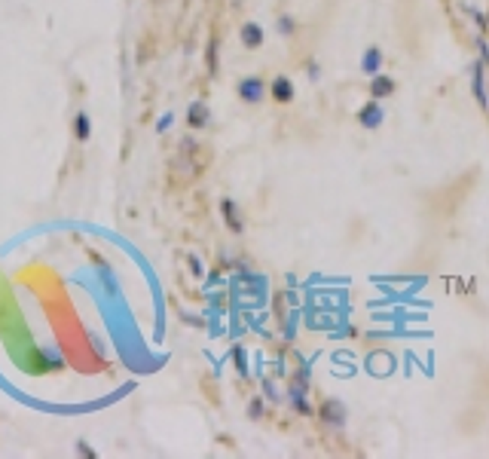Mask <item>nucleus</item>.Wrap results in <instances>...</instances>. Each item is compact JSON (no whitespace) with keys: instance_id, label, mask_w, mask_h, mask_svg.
<instances>
[{"instance_id":"nucleus-1","label":"nucleus","mask_w":489,"mask_h":459,"mask_svg":"<svg viewBox=\"0 0 489 459\" xmlns=\"http://www.w3.org/2000/svg\"><path fill=\"white\" fill-rule=\"evenodd\" d=\"M318 413H321V423L330 425V429H343V425L349 423V410H345V404L340 398H328Z\"/></svg>"},{"instance_id":"nucleus-2","label":"nucleus","mask_w":489,"mask_h":459,"mask_svg":"<svg viewBox=\"0 0 489 459\" xmlns=\"http://www.w3.org/2000/svg\"><path fill=\"white\" fill-rule=\"evenodd\" d=\"M266 95V86L260 77H245L242 83H239V98H242L245 104H260Z\"/></svg>"},{"instance_id":"nucleus-3","label":"nucleus","mask_w":489,"mask_h":459,"mask_svg":"<svg viewBox=\"0 0 489 459\" xmlns=\"http://www.w3.org/2000/svg\"><path fill=\"white\" fill-rule=\"evenodd\" d=\"M382 120H386V110L380 108V98H373L370 104H364V108L358 110V123H361L364 129H380Z\"/></svg>"},{"instance_id":"nucleus-4","label":"nucleus","mask_w":489,"mask_h":459,"mask_svg":"<svg viewBox=\"0 0 489 459\" xmlns=\"http://www.w3.org/2000/svg\"><path fill=\"white\" fill-rule=\"evenodd\" d=\"M211 123V110H208L205 101H193L190 108H187V126L193 129V132H202V129Z\"/></svg>"},{"instance_id":"nucleus-5","label":"nucleus","mask_w":489,"mask_h":459,"mask_svg":"<svg viewBox=\"0 0 489 459\" xmlns=\"http://www.w3.org/2000/svg\"><path fill=\"white\" fill-rule=\"evenodd\" d=\"M220 214H224V221H226V227L233 230V233H242L245 224H242V214H239V206L233 199H224L220 202Z\"/></svg>"},{"instance_id":"nucleus-6","label":"nucleus","mask_w":489,"mask_h":459,"mask_svg":"<svg viewBox=\"0 0 489 459\" xmlns=\"http://www.w3.org/2000/svg\"><path fill=\"white\" fill-rule=\"evenodd\" d=\"M272 98H276L278 104H288L293 98V83L288 77H276V80H272Z\"/></svg>"},{"instance_id":"nucleus-7","label":"nucleus","mask_w":489,"mask_h":459,"mask_svg":"<svg viewBox=\"0 0 489 459\" xmlns=\"http://www.w3.org/2000/svg\"><path fill=\"white\" fill-rule=\"evenodd\" d=\"M89 135H92V120H89L86 110H77L74 114V138L77 141H89Z\"/></svg>"},{"instance_id":"nucleus-8","label":"nucleus","mask_w":489,"mask_h":459,"mask_svg":"<svg viewBox=\"0 0 489 459\" xmlns=\"http://www.w3.org/2000/svg\"><path fill=\"white\" fill-rule=\"evenodd\" d=\"M242 43L248 46V49H257V46L263 43V28H260L257 22L242 25Z\"/></svg>"},{"instance_id":"nucleus-9","label":"nucleus","mask_w":489,"mask_h":459,"mask_svg":"<svg viewBox=\"0 0 489 459\" xmlns=\"http://www.w3.org/2000/svg\"><path fill=\"white\" fill-rule=\"evenodd\" d=\"M395 92V80L391 77H380V74H373V83H370V95L373 98H386Z\"/></svg>"},{"instance_id":"nucleus-10","label":"nucleus","mask_w":489,"mask_h":459,"mask_svg":"<svg viewBox=\"0 0 489 459\" xmlns=\"http://www.w3.org/2000/svg\"><path fill=\"white\" fill-rule=\"evenodd\" d=\"M291 404H293V410L303 413V417L312 413V404L306 401V389H300V386H291Z\"/></svg>"},{"instance_id":"nucleus-11","label":"nucleus","mask_w":489,"mask_h":459,"mask_svg":"<svg viewBox=\"0 0 489 459\" xmlns=\"http://www.w3.org/2000/svg\"><path fill=\"white\" fill-rule=\"evenodd\" d=\"M380 64H382V52L376 49V46H370V49L364 52V62H361V68L367 71V74H380Z\"/></svg>"},{"instance_id":"nucleus-12","label":"nucleus","mask_w":489,"mask_h":459,"mask_svg":"<svg viewBox=\"0 0 489 459\" xmlns=\"http://www.w3.org/2000/svg\"><path fill=\"white\" fill-rule=\"evenodd\" d=\"M474 98L480 101V108H486V89H484V68L474 64Z\"/></svg>"},{"instance_id":"nucleus-13","label":"nucleus","mask_w":489,"mask_h":459,"mask_svg":"<svg viewBox=\"0 0 489 459\" xmlns=\"http://www.w3.org/2000/svg\"><path fill=\"white\" fill-rule=\"evenodd\" d=\"M217 37H211V40H208V49H205V64H208V71H211V74H217Z\"/></svg>"},{"instance_id":"nucleus-14","label":"nucleus","mask_w":489,"mask_h":459,"mask_svg":"<svg viewBox=\"0 0 489 459\" xmlns=\"http://www.w3.org/2000/svg\"><path fill=\"white\" fill-rule=\"evenodd\" d=\"M233 362H236L239 373H242V377H248V358H245V349H242V346H233Z\"/></svg>"},{"instance_id":"nucleus-15","label":"nucleus","mask_w":489,"mask_h":459,"mask_svg":"<svg viewBox=\"0 0 489 459\" xmlns=\"http://www.w3.org/2000/svg\"><path fill=\"white\" fill-rule=\"evenodd\" d=\"M293 28H297V25H293V18H291V16H282V18H278V34L291 37V34H293Z\"/></svg>"},{"instance_id":"nucleus-16","label":"nucleus","mask_w":489,"mask_h":459,"mask_svg":"<svg viewBox=\"0 0 489 459\" xmlns=\"http://www.w3.org/2000/svg\"><path fill=\"white\" fill-rule=\"evenodd\" d=\"M248 417H251V419H260V417H263V398H251V408H248Z\"/></svg>"},{"instance_id":"nucleus-17","label":"nucleus","mask_w":489,"mask_h":459,"mask_svg":"<svg viewBox=\"0 0 489 459\" xmlns=\"http://www.w3.org/2000/svg\"><path fill=\"white\" fill-rule=\"evenodd\" d=\"M293 386H300V389H309V367H300L297 371V380H293Z\"/></svg>"},{"instance_id":"nucleus-18","label":"nucleus","mask_w":489,"mask_h":459,"mask_svg":"<svg viewBox=\"0 0 489 459\" xmlns=\"http://www.w3.org/2000/svg\"><path fill=\"white\" fill-rule=\"evenodd\" d=\"M172 123H174V114H162L159 120H156V132H168V129H172Z\"/></svg>"},{"instance_id":"nucleus-19","label":"nucleus","mask_w":489,"mask_h":459,"mask_svg":"<svg viewBox=\"0 0 489 459\" xmlns=\"http://www.w3.org/2000/svg\"><path fill=\"white\" fill-rule=\"evenodd\" d=\"M187 260H190V270H193V275H196V279H202V275H205V266H202V260L196 258V254H190V258H187Z\"/></svg>"},{"instance_id":"nucleus-20","label":"nucleus","mask_w":489,"mask_h":459,"mask_svg":"<svg viewBox=\"0 0 489 459\" xmlns=\"http://www.w3.org/2000/svg\"><path fill=\"white\" fill-rule=\"evenodd\" d=\"M77 454H80V456H86V459H98V454H95L92 447H89L86 441H77Z\"/></svg>"},{"instance_id":"nucleus-21","label":"nucleus","mask_w":489,"mask_h":459,"mask_svg":"<svg viewBox=\"0 0 489 459\" xmlns=\"http://www.w3.org/2000/svg\"><path fill=\"white\" fill-rule=\"evenodd\" d=\"M263 389H266V395H269L272 401H278V389H276V386L269 383V380H266V383H263Z\"/></svg>"},{"instance_id":"nucleus-22","label":"nucleus","mask_w":489,"mask_h":459,"mask_svg":"<svg viewBox=\"0 0 489 459\" xmlns=\"http://www.w3.org/2000/svg\"><path fill=\"white\" fill-rule=\"evenodd\" d=\"M306 71H309V77H312V80H318V74H321V71H318V64H315V62H312V64H309V68H306Z\"/></svg>"}]
</instances>
